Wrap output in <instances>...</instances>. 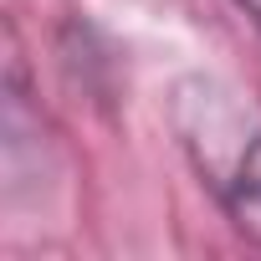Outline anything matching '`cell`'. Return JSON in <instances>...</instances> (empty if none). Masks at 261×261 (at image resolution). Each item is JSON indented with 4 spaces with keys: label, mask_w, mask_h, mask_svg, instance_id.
Returning a JSON list of instances; mask_svg holds the SVG:
<instances>
[{
    "label": "cell",
    "mask_w": 261,
    "mask_h": 261,
    "mask_svg": "<svg viewBox=\"0 0 261 261\" xmlns=\"http://www.w3.org/2000/svg\"><path fill=\"white\" fill-rule=\"evenodd\" d=\"M169 128L230 230L261 251V97L230 77L190 72L169 92Z\"/></svg>",
    "instance_id": "1"
},
{
    "label": "cell",
    "mask_w": 261,
    "mask_h": 261,
    "mask_svg": "<svg viewBox=\"0 0 261 261\" xmlns=\"http://www.w3.org/2000/svg\"><path fill=\"white\" fill-rule=\"evenodd\" d=\"M230 6H236V11H241V16L256 26V31H261V0H230Z\"/></svg>",
    "instance_id": "2"
}]
</instances>
